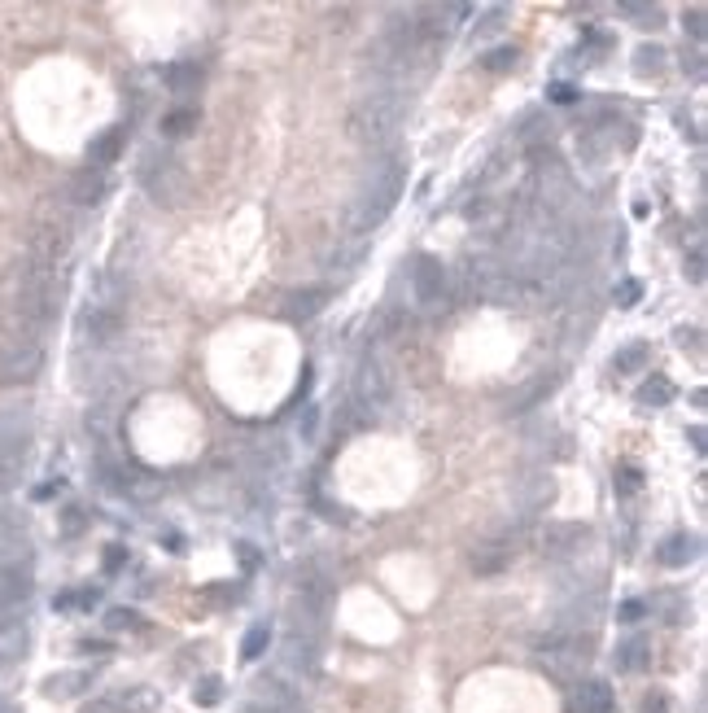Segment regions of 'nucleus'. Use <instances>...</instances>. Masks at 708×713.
I'll return each mask as SVG.
<instances>
[{"label":"nucleus","instance_id":"nucleus-1","mask_svg":"<svg viewBox=\"0 0 708 713\" xmlns=\"http://www.w3.org/2000/svg\"><path fill=\"white\" fill-rule=\"evenodd\" d=\"M403 158L398 154H385V158H376L363 175V184H359V193H354V206H350V224H354V233H371V228H380L385 219H389V210L398 206L403 198Z\"/></svg>","mask_w":708,"mask_h":713},{"label":"nucleus","instance_id":"nucleus-2","mask_svg":"<svg viewBox=\"0 0 708 713\" xmlns=\"http://www.w3.org/2000/svg\"><path fill=\"white\" fill-rule=\"evenodd\" d=\"M398 119H403V101L394 92H368L354 101V114H350V132L354 140H363L371 149H380L385 140L398 132Z\"/></svg>","mask_w":708,"mask_h":713},{"label":"nucleus","instance_id":"nucleus-3","mask_svg":"<svg viewBox=\"0 0 708 713\" xmlns=\"http://www.w3.org/2000/svg\"><path fill=\"white\" fill-rule=\"evenodd\" d=\"M44 368V341L39 333L9 329L0 341V385H27Z\"/></svg>","mask_w":708,"mask_h":713},{"label":"nucleus","instance_id":"nucleus-4","mask_svg":"<svg viewBox=\"0 0 708 713\" xmlns=\"http://www.w3.org/2000/svg\"><path fill=\"white\" fill-rule=\"evenodd\" d=\"M534 652H538L542 670H551L555 679H569L577 665H586L590 644H581L577 635H564V630H551V635H542L538 644H534Z\"/></svg>","mask_w":708,"mask_h":713},{"label":"nucleus","instance_id":"nucleus-5","mask_svg":"<svg viewBox=\"0 0 708 713\" xmlns=\"http://www.w3.org/2000/svg\"><path fill=\"white\" fill-rule=\"evenodd\" d=\"M446 285H450V276L441 268V259H433V254H415L411 259V294H415L420 306H438L446 298Z\"/></svg>","mask_w":708,"mask_h":713},{"label":"nucleus","instance_id":"nucleus-6","mask_svg":"<svg viewBox=\"0 0 708 713\" xmlns=\"http://www.w3.org/2000/svg\"><path fill=\"white\" fill-rule=\"evenodd\" d=\"M27 595H31V569L27 565H0V609H22Z\"/></svg>","mask_w":708,"mask_h":713},{"label":"nucleus","instance_id":"nucleus-7","mask_svg":"<svg viewBox=\"0 0 708 713\" xmlns=\"http://www.w3.org/2000/svg\"><path fill=\"white\" fill-rule=\"evenodd\" d=\"M354 394H359V403H363V408H380V403L389 399V376L380 373V364H371V359H363V364H359V376H354Z\"/></svg>","mask_w":708,"mask_h":713},{"label":"nucleus","instance_id":"nucleus-8","mask_svg":"<svg viewBox=\"0 0 708 713\" xmlns=\"http://www.w3.org/2000/svg\"><path fill=\"white\" fill-rule=\"evenodd\" d=\"M569 713H612V687L604 679H586L573 687Z\"/></svg>","mask_w":708,"mask_h":713},{"label":"nucleus","instance_id":"nucleus-9","mask_svg":"<svg viewBox=\"0 0 708 713\" xmlns=\"http://www.w3.org/2000/svg\"><path fill=\"white\" fill-rule=\"evenodd\" d=\"M123 140H127V128H105L101 136L88 145V167H97V171H105L118 154H123Z\"/></svg>","mask_w":708,"mask_h":713},{"label":"nucleus","instance_id":"nucleus-10","mask_svg":"<svg viewBox=\"0 0 708 713\" xmlns=\"http://www.w3.org/2000/svg\"><path fill=\"white\" fill-rule=\"evenodd\" d=\"M105 189H109V180H105V171L97 167H83L74 175V184H70V198L79 206H97L105 198Z\"/></svg>","mask_w":708,"mask_h":713},{"label":"nucleus","instance_id":"nucleus-11","mask_svg":"<svg viewBox=\"0 0 708 713\" xmlns=\"http://www.w3.org/2000/svg\"><path fill=\"white\" fill-rule=\"evenodd\" d=\"M581 539H586V525H546L542 551H546V556H569Z\"/></svg>","mask_w":708,"mask_h":713},{"label":"nucleus","instance_id":"nucleus-12","mask_svg":"<svg viewBox=\"0 0 708 713\" xmlns=\"http://www.w3.org/2000/svg\"><path fill=\"white\" fill-rule=\"evenodd\" d=\"M88 687H92V674H88V670H66V674L44 679V696H53V700H70V696H79V691H88Z\"/></svg>","mask_w":708,"mask_h":713},{"label":"nucleus","instance_id":"nucleus-13","mask_svg":"<svg viewBox=\"0 0 708 713\" xmlns=\"http://www.w3.org/2000/svg\"><path fill=\"white\" fill-rule=\"evenodd\" d=\"M162 79H167V88L175 97H188V92L202 88V66H197V62H170Z\"/></svg>","mask_w":708,"mask_h":713},{"label":"nucleus","instance_id":"nucleus-14","mask_svg":"<svg viewBox=\"0 0 708 713\" xmlns=\"http://www.w3.org/2000/svg\"><path fill=\"white\" fill-rule=\"evenodd\" d=\"M328 303V289H302V294H293L289 303H284V315L298 324V320H310V315H319V306Z\"/></svg>","mask_w":708,"mask_h":713},{"label":"nucleus","instance_id":"nucleus-15","mask_svg":"<svg viewBox=\"0 0 708 713\" xmlns=\"http://www.w3.org/2000/svg\"><path fill=\"white\" fill-rule=\"evenodd\" d=\"M695 539L691 534H669L665 543H660V565H669V569H677V565H691L695 560Z\"/></svg>","mask_w":708,"mask_h":713},{"label":"nucleus","instance_id":"nucleus-16","mask_svg":"<svg viewBox=\"0 0 708 713\" xmlns=\"http://www.w3.org/2000/svg\"><path fill=\"white\" fill-rule=\"evenodd\" d=\"M114 700V709L118 713H153L158 705V691H149V687H132V691H123V696H109Z\"/></svg>","mask_w":708,"mask_h":713},{"label":"nucleus","instance_id":"nucleus-17","mask_svg":"<svg viewBox=\"0 0 708 713\" xmlns=\"http://www.w3.org/2000/svg\"><path fill=\"white\" fill-rule=\"evenodd\" d=\"M507 560H511V547H503V543H490V547H481L476 556H472V569L485 577V574H499Z\"/></svg>","mask_w":708,"mask_h":713},{"label":"nucleus","instance_id":"nucleus-18","mask_svg":"<svg viewBox=\"0 0 708 713\" xmlns=\"http://www.w3.org/2000/svg\"><path fill=\"white\" fill-rule=\"evenodd\" d=\"M647 661V639L642 635H630L625 644H616V670H642Z\"/></svg>","mask_w":708,"mask_h":713},{"label":"nucleus","instance_id":"nucleus-19","mask_svg":"<svg viewBox=\"0 0 708 713\" xmlns=\"http://www.w3.org/2000/svg\"><path fill=\"white\" fill-rule=\"evenodd\" d=\"M193 128H197V110H188V105H179V110H170L167 119H162V136H170V140L188 136Z\"/></svg>","mask_w":708,"mask_h":713},{"label":"nucleus","instance_id":"nucleus-20","mask_svg":"<svg viewBox=\"0 0 708 713\" xmlns=\"http://www.w3.org/2000/svg\"><path fill=\"white\" fill-rule=\"evenodd\" d=\"M674 399V385L665 381V376H651V381H642L639 385V403L642 408H665Z\"/></svg>","mask_w":708,"mask_h":713},{"label":"nucleus","instance_id":"nucleus-21","mask_svg":"<svg viewBox=\"0 0 708 713\" xmlns=\"http://www.w3.org/2000/svg\"><path fill=\"white\" fill-rule=\"evenodd\" d=\"M267 644H271V626H267V621H258V626H249V630H245L240 656H245V661H258V656L267 652Z\"/></svg>","mask_w":708,"mask_h":713},{"label":"nucleus","instance_id":"nucleus-22","mask_svg":"<svg viewBox=\"0 0 708 713\" xmlns=\"http://www.w3.org/2000/svg\"><path fill=\"white\" fill-rule=\"evenodd\" d=\"M642 364H647V346L634 341V346H625V350L612 359V373H634V368H642Z\"/></svg>","mask_w":708,"mask_h":713},{"label":"nucleus","instance_id":"nucleus-23","mask_svg":"<svg viewBox=\"0 0 708 713\" xmlns=\"http://www.w3.org/2000/svg\"><path fill=\"white\" fill-rule=\"evenodd\" d=\"M219 696H223V682H219V679H202L197 687H193V700L205 705V709H210V705H219Z\"/></svg>","mask_w":708,"mask_h":713},{"label":"nucleus","instance_id":"nucleus-24","mask_svg":"<svg viewBox=\"0 0 708 713\" xmlns=\"http://www.w3.org/2000/svg\"><path fill=\"white\" fill-rule=\"evenodd\" d=\"M639 486H642V473L634 464H621V469H616V495H634Z\"/></svg>","mask_w":708,"mask_h":713},{"label":"nucleus","instance_id":"nucleus-25","mask_svg":"<svg viewBox=\"0 0 708 713\" xmlns=\"http://www.w3.org/2000/svg\"><path fill=\"white\" fill-rule=\"evenodd\" d=\"M503 22H507V9L503 4H494L481 22H476V35H494V31H503Z\"/></svg>","mask_w":708,"mask_h":713},{"label":"nucleus","instance_id":"nucleus-26","mask_svg":"<svg viewBox=\"0 0 708 713\" xmlns=\"http://www.w3.org/2000/svg\"><path fill=\"white\" fill-rule=\"evenodd\" d=\"M660 62H665V48H656V44H651V48H639V70H642V75H656Z\"/></svg>","mask_w":708,"mask_h":713},{"label":"nucleus","instance_id":"nucleus-27","mask_svg":"<svg viewBox=\"0 0 708 713\" xmlns=\"http://www.w3.org/2000/svg\"><path fill=\"white\" fill-rule=\"evenodd\" d=\"M516 66V48H494L485 53V70H511Z\"/></svg>","mask_w":708,"mask_h":713},{"label":"nucleus","instance_id":"nucleus-28","mask_svg":"<svg viewBox=\"0 0 708 713\" xmlns=\"http://www.w3.org/2000/svg\"><path fill=\"white\" fill-rule=\"evenodd\" d=\"M92 604H97V591H74L57 600V609H92Z\"/></svg>","mask_w":708,"mask_h":713},{"label":"nucleus","instance_id":"nucleus-29","mask_svg":"<svg viewBox=\"0 0 708 713\" xmlns=\"http://www.w3.org/2000/svg\"><path fill=\"white\" fill-rule=\"evenodd\" d=\"M105 626H109V630H135V626H140V617H135L132 609H114Z\"/></svg>","mask_w":708,"mask_h":713},{"label":"nucleus","instance_id":"nucleus-30","mask_svg":"<svg viewBox=\"0 0 708 713\" xmlns=\"http://www.w3.org/2000/svg\"><path fill=\"white\" fill-rule=\"evenodd\" d=\"M83 525H88V516H83V508H66V521H62V534H66V539H74V534H79Z\"/></svg>","mask_w":708,"mask_h":713},{"label":"nucleus","instance_id":"nucleus-31","mask_svg":"<svg viewBox=\"0 0 708 713\" xmlns=\"http://www.w3.org/2000/svg\"><path fill=\"white\" fill-rule=\"evenodd\" d=\"M682 22H686L691 40H704V9H691V13H682Z\"/></svg>","mask_w":708,"mask_h":713},{"label":"nucleus","instance_id":"nucleus-32","mask_svg":"<svg viewBox=\"0 0 708 713\" xmlns=\"http://www.w3.org/2000/svg\"><path fill=\"white\" fill-rule=\"evenodd\" d=\"M639 285H634V280H625V285H621V289H616V306H634L639 303Z\"/></svg>","mask_w":708,"mask_h":713},{"label":"nucleus","instance_id":"nucleus-33","mask_svg":"<svg viewBox=\"0 0 708 713\" xmlns=\"http://www.w3.org/2000/svg\"><path fill=\"white\" fill-rule=\"evenodd\" d=\"M691 280H695V285H700V280H704V250H691Z\"/></svg>","mask_w":708,"mask_h":713},{"label":"nucleus","instance_id":"nucleus-34","mask_svg":"<svg viewBox=\"0 0 708 713\" xmlns=\"http://www.w3.org/2000/svg\"><path fill=\"white\" fill-rule=\"evenodd\" d=\"M642 612H647V604H642V600H630V604H621V621H639Z\"/></svg>","mask_w":708,"mask_h":713},{"label":"nucleus","instance_id":"nucleus-35","mask_svg":"<svg viewBox=\"0 0 708 713\" xmlns=\"http://www.w3.org/2000/svg\"><path fill=\"white\" fill-rule=\"evenodd\" d=\"M123 560H127V551H123V547H109V556H105V569H109V574H118V569H123Z\"/></svg>","mask_w":708,"mask_h":713},{"label":"nucleus","instance_id":"nucleus-36","mask_svg":"<svg viewBox=\"0 0 708 713\" xmlns=\"http://www.w3.org/2000/svg\"><path fill=\"white\" fill-rule=\"evenodd\" d=\"M551 101H560V105H573V101H577V92H573V88H569V84H555V88H551Z\"/></svg>","mask_w":708,"mask_h":713},{"label":"nucleus","instance_id":"nucleus-37","mask_svg":"<svg viewBox=\"0 0 708 713\" xmlns=\"http://www.w3.org/2000/svg\"><path fill=\"white\" fill-rule=\"evenodd\" d=\"M642 713H665V696H647V700H642Z\"/></svg>","mask_w":708,"mask_h":713},{"label":"nucleus","instance_id":"nucleus-38","mask_svg":"<svg viewBox=\"0 0 708 713\" xmlns=\"http://www.w3.org/2000/svg\"><path fill=\"white\" fill-rule=\"evenodd\" d=\"M57 490H62V481H48V486H39V490H35V499H53Z\"/></svg>","mask_w":708,"mask_h":713},{"label":"nucleus","instance_id":"nucleus-39","mask_svg":"<svg viewBox=\"0 0 708 713\" xmlns=\"http://www.w3.org/2000/svg\"><path fill=\"white\" fill-rule=\"evenodd\" d=\"M83 713H118V709H114V700H92Z\"/></svg>","mask_w":708,"mask_h":713},{"label":"nucleus","instance_id":"nucleus-40","mask_svg":"<svg viewBox=\"0 0 708 713\" xmlns=\"http://www.w3.org/2000/svg\"><path fill=\"white\" fill-rule=\"evenodd\" d=\"M686 438H691V446H695V451H704V429H700V425H695V429H691Z\"/></svg>","mask_w":708,"mask_h":713},{"label":"nucleus","instance_id":"nucleus-41","mask_svg":"<svg viewBox=\"0 0 708 713\" xmlns=\"http://www.w3.org/2000/svg\"><path fill=\"white\" fill-rule=\"evenodd\" d=\"M302 434H306V438H310V434H315V408L306 411V420H302Z\"/></svg>","mask_w":708,"mask_h":713},{"label":"nucleus","instance_id":"nucleus-42","mask_svg":"<svg viewBox=\"0 0 708 713\" xmlns=\"http://www.w3.org/2000/svg\"><path fill=\"white\" fill-rule=\"evenodd\" d=\"M0 713H18V709H13V705H0Z\"/></svg>","mask_w":708,"mask_h":713}]
</instances>
